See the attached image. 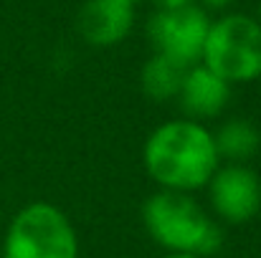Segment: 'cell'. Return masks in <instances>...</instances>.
Listing matches in <instances>:
<instances>
[{"instance_id": "cell-5", "label": "cell", "mask_w": 261, "mask_h": 258, "mask_svg": "<svg viewBox=\"0 0 261 258\" xmlns=\"http://www.w3.org/2000/svg\"><path fill=\"white\" fill-rule=\"evenodd\" d=\"M208 31L211 15L198 3L170 10H155L147 20V41L152 43L155 53L170 56L182 66L200 64Z\"/></svg>"}, {"instance_id": "cell-14", "label": "cell", "mask_w": 261, "mask_h": 258, "mask_svg": "<svg viewBox=\"0 0 261 258\" xmlns=\"http://www.w3.org/2000/svg\"><path fill=\"white\" fill-rule=\"evenodd\" d=\"M127 3H132V5H135V8H137V5H140V3H142V0H127Z\"/></svg>"}, {"instance_id": "cell-13", "label": "cell", "mask_w": 261, "mask_h": 258, "mask_svg": "<svg viewBox=\"0 0 261 258\" xmlns=\"http://www.w3.org/2000/svg\"><path fill=\"white\" fill-rule=\"evenodd\" d=\"M163 258H200V256H195V253H165Z\"/></svg>"}, {"instance_id": "cell-8", "label": "cell", "mask_w": 261, "mask_h": 258, "mask_svg": "<svg viewBox=\"0 0 261 258\" xmlns=\"http://www.w3.org/2000/svg\"><path fill=\"white\" fill-rule=\"evenodd\" d=\"M231 91H233V86L223 81L218 74H213L208 66L193 64L185 74L177 101L188 119L205 124L226 111V106L231 101Z\"/></svg>"}, {"instance_id": "cell-16", "label": "cell", "mask_w": 261, "mask_h": 258, "mask_svg": "<svg viewBox=\"0 0 261 258\" xmlns=\"http://www.w3.org/2000/svg\"><path fill=\"white\" fill-rule=\"evenodd\" d=\"M0 228H3V213H0Z\"/></svg>"}, {"instance_id": "cell-3", "label": "cell", "mask_w": 261, "mask_h": 258, "mask_svg": "<svg viewBox=\"0 0 261 258\" xmlns=\"http://www.w3.org/2000/svg\"><path fill=\"white\" fill-rule=\"evenodd\" d=\"M0 258H79L76 228L54 203H28L10 218Z\"/></svg>"}, {"instance_id": "cell-11", "label": "cell", "mask_w": 261, "mask_h": 258, "mask_svg": "<svg viewBox=\"0 0 261 258\" xmlns=\"http://www.w3.org/2000/svg\"><path fill=\"white\" fill-rule=\"evenodd\" d=\"M236 0H200V8H205V10H218V13H223V10H228L231 5H233Z\"/></svg>"}, {"instance_id": "cell-10", "label": "cell", "mask_w": 261, "mask_h": 258, "mask_svg": "<svg viewBox=\"0 0 261 258\" xmlns=\"http://www.w3.org/2000/svg\"><path fill=\"white\" fill-rule=\"evenodd\" d=\"M188 69L190 66L177 64L170 56L152 53L140 71V86H142L145 96L152 101H173L182 89Z\"/></svg>"}, {"instance_id": "cell-15", "label": "cell", "mask_w": 261, "mask_h": 258, "mask_svg": "<svg viewBox=\"0 0 261 258\" xmlns=\"http://www.w3.org/2000/svg\"><path fill=\"white\" fill-rule=\"evenodd\" d=\"M256 20H259V25H261V3H259V15H256Z\"/></svg>"}, {"instance_id": "cell-4", "label": "cell", "mask_w": 261, "mask_h": 258, "mask_svg": "<svg viewBox=\"0 0 261 258\" xmlns=\"http://www.w3.org/2000/svg\"><path fill=\"white\" fill-rule=\"evenodd\" d=\"M203 66L231 86L254 84L261 79V25L254 15L223 13L211 20L203 46Z\"/></svg>"}, {"instance_id": "cell-9", "label": "cell", "mask_w": 261, "mask_h": 258, "mask_svg": "<svg viewBox=\"0 0 261 258\" xmlns=\"http://www.w3.org/2000/svg\"><path fill=\"white\" fill-rule=\"evenodd\" d=\"M213 137H216L221 162L249 165L261 150L259 127L246 117H231V119L221 122V127L213 132Z\"/></svg>"}, {"instance_id": "cell-12", "label": "cell", "mask_w": 261, "mask_h": 258, "mask_svg": "<svg viewBox=\"0 0 261 258\" xmlns=\"http://www.w3.org/2000/svg\"><path fill=\"white\" fill-rule=\"evenodd\" d=\"M155 5V10H170V8H182V5H190L195 0H150Z\"/></svg>"}, {"instance_id": "cell-1", "label": "cell", "mask_w": 261, "mask_h": 258, "mask_svg": "<svg viewBox=\"0 0 261 258\" xmlns=\"http://www.w3.org/2000/svg\"><path fill=\"white\" fill-rule=\"evenodd\" d=\"M142 165L160 190L190 192L205 190L218 172L221 155L213 129L203 122L180 117L155 127L142 147Z\"/></svg>"}, {"instance_id": "cell-6", "label": "cell", "mask_w": 261, "mask_h": 258, "mask_svg": "<svg viewBox=\"0 0 261 258\" xmlns=\"http://www.w3.org/2000/svg\"><path fill=\"white\" fill-rule=\"evenodd\" d=\"M205 190L218 223L246 225L261 213V177L249 165H221Z\"/></svg>"}, {"instance_id": "cell-7", "label": "cell", "mask_w": 261, "mask_h": 258, "mask_svg": "<svg viewBox=\"0 0 261 258\" xmlns=\"http://www.w3.org/2000/svg\"><path fill=\"white\" fill-rule=\"evenodd\" d=\"M137 8L127 0H87L76 15L79 36L94 48H112L127 41L135 28Z\"/></svg>"}, {"instance_id": "cell-2", "label": "cell", "mask_w": 261, "mask_h": 258, "mask_svg": "<svg viewBox=\"0 0 261 258\" xmlns=\"http://www.w3.org/2000/svg\"><path fill=\"white\" fill-rule=\"evenodd\" d=\"M142 223L150 238L168 253L208 258L223 248V225L190 192H152L142 205Z\"/></svg>"}]
</instances>
